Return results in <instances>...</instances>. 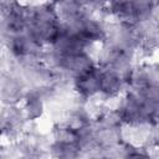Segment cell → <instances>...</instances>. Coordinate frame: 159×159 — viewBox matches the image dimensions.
Here are the masks:
<instances>
[{"label":"cell","instance_id":"cell-2","mask_svg":"<svg viewBox=\"0 0 159 159\" xmlns=\"http://www.w3.org/2000/svg\"><path fill=\"white\" fill-rule=\"evenodd\" d=\"M128 89L127 80L113 70L101 67V92L104 98L113 99L123 96Z\"/></svg>","mask_w":159,"mask_h":159},{"label":"cell","instance_id":"cell-1","mask_svg":"<svg viewBox=\"0 0 159 159\" xmlns=\"http://www.w3.org/2000/svg\"><path fill=\"white\" fill-rule=\"evenodd\" d=\"M73 91L84 101L93 98L101 92V67L92 70L73 78Z\"/></svg>","mask_w":159,"mask_h":159},{"label":"cell","instance_id":"cell-3","mask_svg":"<svg viewBox=\"0 0 159 159\" xmlns=\"http://www.w3.org/2000/svg\"><path fill=\"white\" fill-rule=\"evenodd\" d=\"M48 155L50 159H83V152L78 142L52 140Z\"/></svg>","mask_w":159,"mask_h":159},{"label":"cell","instance_id":"cell-4","mask_svg":"<svg viewBox=\"0 0 159 159\" xmlns=\"http://www.w3.org/2000/svg\"><path fill=\"white\" fill-rule=\"evenodd\" d=\"M123 159H153L147 149H137L128 147Z\"/></svg>","mask_w":159,"mask_h":159}]
</instances>
